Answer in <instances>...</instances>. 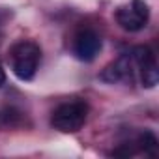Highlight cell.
Segmentation results:
<instances>
[{"label": "cell", "instance_id": "2", "mask_svg": "<svg viewBox=\"0 0 159 159\" xmlns=\"http://www.w3.org/2000/svg\"><path fill=\"white\" fill-rule=\"evenodd\" d=\"M88 105L84 101H69L54 109L51 116V124L54 129L62 133H77L86 122Z\"/></svg>", "mask_w": 159, "mask_h": 159}, {"label": "cell", "instance_id": "4", "mask_svg": "<svg viewBox=\"0 0 159 159\" xmlns=\"http://www.w3.org/2000/svg\"><path fill=\"white\" fill-rule=\"evenodd\" d=\"M101 51V38L98 32L84 28L75 36L73 41V52L81 62H92Z\"/></svg>", "mask_w": 159, "mask_h": 159}, {"label": "cell", "instance_id": "3", "mask_svg": "<svg viewBox=\"0 0 159 159\" xmlns=\"http://www.w3.org/2000/svg\"><path fill=\"white\" fill-rule=\"evenodd\" d=\"M150 19V8L144 0H131L127 6L116 10V23L127 32H139Z\"/></svg>", "mask_w": 159, "mask_h": 159}, {"label": "cell", "instance_id": "9", "mask_svg": "<svg viewBox=\"0 0 159 159\" xmlns=\"http://www.w3.org/2000/svg\"><path fill=\"white\" fill-rule=\"evenodd\" d=\"M4 83H6V71H4L2 64H0V86H2Z\"/></svg>", "mask_w": 159, "mask_h": 159}, {"label": "cell", "instance_id": "1", "mask_svg": "<svg viewBox=\"0 0 159 159\" xmlns=\"http://www.w3.org/2000/svg\"><path fill=\"white\" fill-rule=\"evenodd\" d=\"M39 58H41L39 45L34 43V41H28V39H23V41L15 43L8 52L11 71L21 81H32L34 79V75L38 71V66H39Z\"/></svg>", "mask_w": 159, "mask_h": 159}, {"label": "cell", "instance_id": "6", "mask_svg": "<svg viewBox=\"0 0 159 159\" xmlns=\"http://www.w3.org/2000/svg\"><path fill=\"white\" fill-rule=\"evenodd\" d=\"M25 124V114L15 107L0 109V129H15Z\"/></svg>", "mask_w": 159, "mask_h": 159}, {"label": "cell", "instance_id": "5", "mask_svg": "<svg viewBox=\"0 0 159 159\" xmlns=\"http://www.w3.org/2000/svg\"><path fill=\"white\" fill-rule=\"evenodd\" d=\"M131 67H133V58L129 52L118 56L114 62L107 64L103 67V71L99 73V79L105 83H120V81H125V79H131Z\"/></svg>", "mask_w": 159, "mask_h": 159}, {"label": "cell", "instance_id": "7", "mask_svg": "<svg viewBox=\"0 0 159 159\" xmlns=\"http://www.w3.org/2000/svg\"><path fill=\"white\" fill-rule=\"evenodd\" d=\"M131 58H133V64L139 66V69H146V67H152V66H157V60H155V52L148 47V45H139L131 51Z\"/></svg>", "mask_w": 159, "mask_h": 159}, {"label": "cell", "instance_id": "8", "mask_svg": "<svg viewBox=\"0 0 159 159\" xmlns=\"http://www.w3.org/2000/svg\"><path fill=\"white\" fill-rule=\"evenodd\" d=\"M135 146H137V150L139 152H144L146 155H157V146H159V142H157V137L152 133V131H148V129H144L142 133H139V137H137V140H135Z\"/></svg>", "mask_w": 159, "mask_h": 159}]
</instances>
